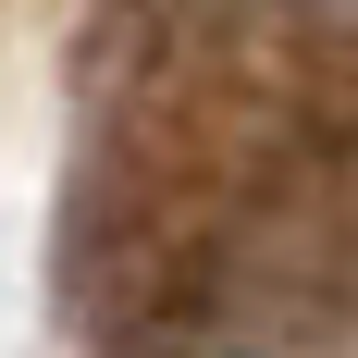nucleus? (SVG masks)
<instances>
[{"mask_svg":"<svg viewBox=\"0 0 358 358\" xmlns=\"http://www.w3.org/2000/svg\"><path fill=\"white\" fill-rule=\"evenodd\" d=\"M285 13H296V37H309V50L358 87V0H285Z\"/></svg>","mask_w":358,"mask_h":358,"instance_id":"1","label":"nucleus"}]
</instances>
